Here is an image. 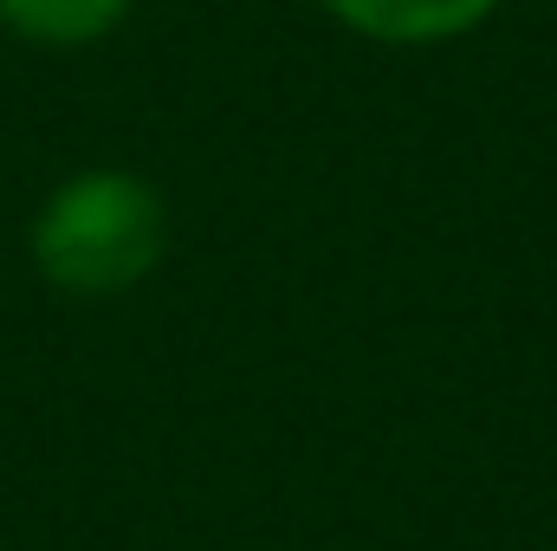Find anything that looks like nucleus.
Listing matches in <instances>:
<instances>
[{
    "label": "nucleus",
    "mask_w": 557,
    "mask_h": 551,
    "mask_svg": "<svg viewBox=\"0 0 557 551\" xmlns=\"http://www.w3.org/2000/svg\"><path fill=\"white\" fill-rule=\"evenodd\" d=\"M169 247L162 195L131 169H85L46 195L33 221V267L59 292L111 298L156 273Z\"/></svg>",
    "instance_id": "1"
},
{
    "label": "nucleus",
    "mask_w": 557,
    "mask_h": 551,
    "mask_svg": "<svg viewBox=\"0 0 557 551\" xmlns=\"http://www.w3.org/2000/svg\"><path fill=\"white\" fill-rule=\"evenodd\" d=\"M318 7L376 46H441L499 13V0H318Z\"/></svg>",
    "instance_id": "2"
},
{
    "label": "nucleus",
    "mask_w": 557,
    "mask_h": 551,
    "mask_svg": "<svg viewBox=\"0 0 557 551\" xmlns=\"http://www.w3.org/2000/svg\"><path fill=\"white\" fill-rule=\"evenodd\" d=\"M124 13L131 0H0V20L33 46H91Z\"/></svg>",
    "instance_id": "3"
}]
</instances>
